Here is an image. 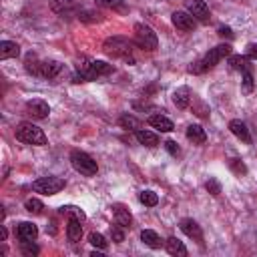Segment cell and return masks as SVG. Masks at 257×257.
Listing matches in <instances>:
<instances>
[{
  "label": "cell",
  "instance_id": "7402d4cb",
  "mask_svg": "<svg viewBox=\"0 0 257 257\" xmlns=\"http://www.w3.org/2000/svg\"><path fill=\"white\" fill-rule=\"evenodd\" d=\"M112 72V64L104 62V60H92V68H90V80L98 78V76H106Z\"/></svg>",
  "mask_w": 257,
  "mask_h": 257
},
{
  "label": "cell",
  "instance_id": "7a4b0ae2",
  "mask_svg": "<svg viewBox=\"0 0 257 257\" xmlns=\"http://www.w3.org/2000/svg\"><path fill=\"white\" fill-rule=\"evenodd\" d=\"M102 50L112 56V58H122L126 62H135V56H133V42L124 36H110L104 40L102 44Z\"/></svg>",
  "mask_w": 257,
  "mask_h": 257
},
{
  "label": "cell",
  "instance_id": "83f0119b",
  "mask_svg": "<svg viewBox=\"0 0 257 257\" xmlns=\"http://www.w3.org/2000/svg\"><path fill=\"white\" fill-rule=\"evenodd\" d=\"M98 6L114 10V12H128V6L124 4V0H94Z\"/></svg>",
  "mask_w": 257,
  "mask_h": 257
},
{
  "label": "cell",
  "instance_id": "52a82bcc",
  "mask_svg": "<svg viewBox=\"0 0 257 257\" xmlns=\"http://www.w3.org/2000/svg\"><path fill=\"white\" fill-rule=\"evenodd\" d=\"M173 24H175V28L177 30H181V32H191V30H195V16L191 14V12H185V10H177V12H173Z\"/></svg>",
  "mask_w": 257,
  "mask_h": 257
},
{
  "label": "cell",
  "instance_id": "ab89813d",
  "mask_svg": "<svg viewBox=\"0 0 257 257\" xmlns=\"http://www.w3.org/2000/svg\"><path fill=\"white\" fill-rule=\"evenodd\" d=\"M217 34H219L221 38H233V32H231V28H229V26H219Z\"/></svg>",
  "mask_w": 257,
  "mask_h": 257
},
{
  "label": "cell",
  "instance_id": "d590c367",
  "mask_svg": "<svg viewBox=\"0 0 257 257\" xmlns=\"http://www.w3.org/2000/svg\"><path fill=\"white\" fill-rule=\"evenodd\" d=\"M124 227H120V225H110V239L114 241V243H122L124 241V231H122Z\"/></svg>",
  "mask_w": 257,
  "mask_h": 257
},
{
  "label": "cell",
  "instance_id": "8d00e7d4",
  "mask_svg": "<svg viewBox=\"0 0 257 257\" xmlns=\"http://www.w3.org/2000/svg\"><path fill=\"white\" fill-rule=\"evenodd\" d=\"M229 167H231V171H233L235 175H239V177L247 173V167L241 163V159H231V161H229Z\"/></svg>",
  "mask_w": 257,
  "mask_h": 257
},
{
  "label": "cell",
  "instance_id": "d4e9b609",
  "mask_svg": "<svg viewBox=\"0 0 257 257\" xmlns=\"http://www.w3.org/2000/svg\"><path fill=\"white\" fill-rule=\"evenodd\" d=\"M135 135H137V141H139L141 145H145V147H157V145H159V135H157V133H151V131L141 128V131H137Z\"/></svg>",
  "mask_w": 257,
  "mask_h": 257
},
{
  "label": "cell",
  "instance_id": "44dd1931",
  "mask_svg": "<svg viewBox=\"0 0 257 257\" xmlns=\"http://www.w3.org/2000/svg\"><path fill=\"white\" fill-rule=\"evenodd\" d=\"M20 54V46L16 42H10V40H2L0 42V58L6 60V58H16Z\"/></svg>",
  "mask_w": 257,
  "mask_h": 257
},
{
  "label": "cell",
  "instance_id": "cb8c5ba5",
  "mask_svg": "<svg viewBox=\"0 0 257 257\" xmlns=\"http://www.w3.org/2000/svg\"><path fill=\"white\" fill-rule=\"evenodd\" d=\"M165 247H167V251H169L171 255H177V257H185V255H187V247H185L183 241H179L177 237H169V239L165 241Z\"/></svg>",
  "mask_w": 257,
  "mask_h": 257
},
{
  "label": "cell",
  "instance_id": "9a60e30c",
  "mask_svg": "<svg viewBox=\"0 0 257 257\" xmlns=\"http://www.w3.org/2000/svg\"><path fill=\"white\" fill-rule=\"evenodd\" d=\"M66 237L70 243H76L80 241L82 237V221L78 217H70L68 219V225H66Z\"/></svg>",
  "mask_w": 257,
  "mask_h": 257
},
{
  "label": "cell",
  "instance_id": "5b68a950",
  "mask_svg": "<svg viewBox=\"0 0 257 257\" xmlns=\"http://www.w3.org/2000/svg\"><path fill=\"white\" fill-rule=\"evenodd\" d=\"M135 42H137L139 48L149 50V52L159 46V38H157L155 30H153L151 26L143 24V22H137V24H135Z\"/></svg>",
  "mask_w": 257,
  "mask_h": 257
},
{
  "label": "cell",
  "instance_id": "f546056e",
  "mask_svg": "<svg viewBox=\"0 0 257 257\" xmlns=\"http://www.w3.org/2000/svg\"><path fill=\"white\" fill-rule=\"evenodd\" d=\"M76 18H78L80 22H98V20H100V14H98V12H92V10L80 8L78 14H76Z\"/></svg>",
  "mask_w": 257,
  "mask_h": 257
},
{
  "label": "cell",
  "instance_id": "8992f818",
  "mask_svg": "<svg viewBox=\"0 0 257 257\" xmlns=\"http://www.w3.org/2000/svg\"><path fill=\"white\" fill-rule=\"evenodd\" d=\"M66 181L60 177H40L32 183V191L40 193V195H56L64 189Z\"/></svg>",
  "mask_w": 257,
  "mask_h": 257
},
{
  "label": "cell",
  "instance_id": "4dcf8cb0",
  "mask_svg": "<svg viewBox=\"0 0 257 257\" xmlns=\"http://www.w3.org/2000/svg\"><path fill=\"white\" fill-rule=\"evenodd\" d=\"M62 215L66 213V215H70V217H78L80 221H84L86 219V215H84V211L80 209V207H74V205H64V207H60L58 209Z\"/></svg>",
  "mask_w": 257,
  "mask_h": 257
},
{
  "label": "cell",
  "instance_id": "ac0fdd59",
  "mask_svg": "<svg viewBox=\"0 0 257 257\" xmlns=\"http://www.w3.org/2000/svg\"><path fill=\"white\" fill-rule=\"evenodd\" d=\"M173 102H175L177 108H187V106L191 104V92H189V88H187V86L177 88V90L173 92Z\"/></svg>",
  "mask_w": 257,
  "mask_h": 257
},
{
  "label": "cell",
  "instance_id": "5bb4252c",
  "mask_svg": "<svg viewBox=\"0 0 257 257\" xmlns=\"http://www.w3.org/2000/svg\"><path fill=\"white\" fill-rule=\"evenodd\" d=\"M229 131L239 139V141H243V143H251V135H249V128H247V124L243 122V120H239V118H233L231 122H229Z\"/></svg>",
  "mask_w": 257,
  "mask_h": 257
},
{
  "label": "cell",
  "instance_id": "1f68e13d",
  "mask_svg": "<svg viewBox=\"0 0 257 257\" xmlns=\"http://www.w3.org/2000/svg\"><path fill=\"white\" fill-rule=\"evenodd\" d=\"M20 251L26 257H32V255H38L40 253V249H38V245L34 241H20Z\"/></svg>",
  "mask_w": 257,
  "mask_h": 257
},
{
  "label": "cell",
  "instance_id": "4316f807",
  "mask_svg": "<svg viewBox=\"0 0 257 257\" xmlns=\"http://www.w3.org/2000/svg\"><path fill=\"white\" fill-rule=\"evenodd\" d=\"M118 124L122 126V128H126V131H141V126H143V122L137 118V116H133V114H122L120 118H118Z\"/></svg>",
  "mask_w": 257,
  "mask_h": 257
},
{
  "label": "cell",
  "instance_id": "e575fe53",
  "mask_svg": "<svg viewBox=\"0 0 257 257\" xmlns=\"http://www.w3.org/2000/svg\"><path fill=\"white\" fill-rule=\"evenodd\" d=\"M241 88H243V92H245V94H249V92H253V74H251V70H247V72H243V80H241Z\"/></svg>",
  "mask_w": 257,
  "mask_h": 257
},
{
  "label": "cell",
  "instance_id": "e0dca14e",
  "mask_svg": "<svg viewBox=\"0 0 257 257\" xmlns=\"http://www.w3.org/2000/svg\"><path fill=\"white\" fill-rule=\"evenodd\" d=\"M112 217H114V223L120 225V227H131V223H133V217H131L128 209L122 207V205H114L112 207Z\"/></svg>",
  "mask_w": 257,
  "mask_h": 257
},
{
  "label": "cell",
  "instance_id": "9c48e42d",
  "mask_svg": "<svg viewBox=\"0 0 257 257\" xmlns=\"http://www.w3.org/2000/svg\"><path fill=\"white\" fill-rule=\"evenodd\" d=\"M187 8H189V12L195 16V20H199V22H209V6L203 2V0H189L187 2Z\"/></svg>",
  "mask_w": 257,
  "mask_h": 257
},
{
  "label": "cell",
  "instance_id": "ffe728a7",
  "mask_svg": "<svg viewBox=\"0 0 257 257\" xmlns=\"http://www.w3.org/2000/svg\"><path fill=\"white\" fill-rule=\"evenodd\" d=\"M141 241L147 245V247H151V249H161L165 243L161 241V237L155 233V231H151V229H143L141 231Z\"/></svg>",
  "mask_w": 257,
  "mask_h": 257
},
{
  "label": "cell",
  "instance_id": "836d02e7",
  "mask_svg": "<svg viewBox=\"0 0 257 257\" xmlns=\"http://www.w3.org/2000/svg\"><path fill=\"white\" fill-rule=\"evenodd\" d=\"M88 241H90V245L96 247V249H106V247H108L104 235H100V233H90V235H88Z\"/></svg>",
  "mask_w": 257,
  "mask_h": 257
},
{
  "label": "cell",
  "instance_id": "4fadbf2b",
  "mask_svg": "<svg viewBox=\"0 0 257 257\" xmlns=\"http://www.w3.org/2000/svg\"><path fill=\"white\" fill-rule=\"evenodd\" d=\"M149 124H151L153 128L161 131V133H171V131L175 128L173 120L167 118L165 114H151V116H149Z\"/></svg>",
  "mask_w": 257,
  "mask_h": 257
},
{
  "label": "cell",
  "instance_id": "ba28073f",
  "mask_svg": "<svg viewBox=\"0 0 257 257\" xmlns=\"http://www.w3.org/2000/svg\"><path fill=\"white\" fill-rule=\"evenodd\" d=\"M50 8L58 16H62V18H68L72 14H78V10H80L74 0H50Z\"/></svg>",
  "mask_w": 257,
  "mask_h": 257
},
{
  "label": "cell",
  "instance_id": "60d3db41",
  "mask_svg": "<svg viewBox=\"0 0 257 257\" xmlns=\"http://www.w3.org/2000/svg\"><path fill=\"white\" fill-rule=\"evenodd\" d=\"M247 56L253 58V60H257V44H255V42L247 44Z\"/></svg>",
  "mask_w": 257,
  "mask_h": 257
},
{
  "label": "cell",
  "instance_id": "f1b7e54d",
  "mask_svg": "<svg viewBox=\"0 0 257 257\" xmlns=\"http://www.w3.org/2000/svg\"><path fill=\"white\" fill-rule=\"evenodd\" d=\"M139 201H141L143 205H147V207H155V205L159 203V197H157V193H153V191H141V193H139Z\"/></svg>",
  "mask_w": 257,
  "mask_h": 257
},
{
  "label": "cell",
  "instance_id": "7c38bea8",
  "mask_svg": "<svg viewBox=\"0 0 257 257\" xmlns=\"http://www.w3.org/2000/svg\"><path fill=\"white\" fill-rule=\"evenodd\" d=\"M36 235H38V229H36L34 223H30V221L18 223V227H16V237H18L20 241H34Z\"/></svg>",
  "mask_w": 257,
  "mask_h": 257
},
{
  "label": "cell",
  "instance_id": "484cf974",
  "mask_svg": "<svg viewBox=\"0 0 257 257\" xmlns=\"http://www.w3.org/2000/svg\"><path fill=\"white\" fill-rule=\"evenodd\" d=\"M229 66L233 70H241V72L251 70V64H249L247 56H241V54H229Z\"/></svg>",
  "mask_w": 257,
  "mask_h": 257
},
{
  "label": "cell",
  "instance_id": "603a6c76",
  "mask_svg": "<svg viewBox=\"0 0 257 257\" xmlns=\"http://www.w3.org/2000/svg\"><path fill=\"white\" fill-rule=\"evenodd\" d=\"M40 66H42V60H38V56L34 52H28L26 54V60H24L26 72L32 74V76H40Z\"/></svg>",
  "mask_w": 257,
  "mask_h": 257
},
{
  "label": "cell",
  "instance_id": "6da1fadb",
  "mask_svg": "<svg viewBox=\"0 0 257 257\" xmlns=\"http://www.w3.org/2000/svg\"><path fill=\"white\" fill-rule=\"evenodd\" d=\"M229 54H231V44H217V46L211 48L201 60H197L195 64H191V66H189V72H193V74L207 72V70H211L213 66H217V62L223 60V58L229 56Z\"/></svg>",
  "mask_w": 257,
  "mask_h": 257
},
{
  "label": "cell",
  "instance_id": "74e56055",
  "mask_svg": "<svg viewBox=\"0 0 257 257\" xmlns=\"http://www.w3.org/2000/svg\"><path fill=\"white\" fill-rule=\"evenodd\" d=\"M205 189H207V191H209L213 197H217V195L221 193V185H219V181H217V179H213V177H211V179L205 183Z\"/></svg>",
  "mask_w": 257,
  "mask_h": 257
},
{
  "label": "cell",
  "instance_id": "8fae6325",
  "mask_svg": "<svg viewBox=\"0 0 257 257\" xmlns=\"http://www.w3.org/2000/svg\"><path fill=\"white\" fill-rule=\"evenodd\" d=\"M26 110H28V114H32L34 118H46L48 112H50L48 104H46L44 100H40V98L28 100V102H26Z\"/></svg>",
  "mask_w": 257,
  "mask_h": 257
},
{
  "label": "cell",
  "instance_id": "30bf717a",
  "mask_svg": "<svg viewBox=\"0 0 257 257\" xmlns=\"http://www.w3.org/2000/svg\"><path fill=\"white\" fill-rule=\"evenodd\" d=\"M179 227H181V231H183L187 237H191V239L203 243V231H201V227H199L197 221H193V219H183V221L179 223Z\"/></svg>",
  "mask_w": 257,
  "mask_h": 257
},
{
  "label": "cell",
  "instance_id": "277c9868",
  "mask_svg": "<svg viewBox=\"0 0 257 257\" xmlns=\"http://www.w3.org/2000/svg\"><path fill=\"white\" fill-rule=\"evenodd\" d=\"M70 165L74 167V171H78L80 175H86V177H92V175H96V171H98L96 161H94L88 153L78 151V149L70 151Z\"/></svg>",
  "mask_w": 257,
  "mask_h": 257
},
{
  "label": "cell",
  "instance_id": "d6a6232c",
  "mask_svg": "<svg viewBox=\"0 0 257 257\" xmlns=\"http://www.w3.org/2000/svg\"><path fill=\"white\" fill-rule=\"evenodd\" d=\"M24 209H26L28 213H32V215H40L42 209H44V205H42L38 199H26V201H24Z\"/></svg>",
  "mask_w": 257,
  "mask_h": 257
},
{
  "label": "cell",
  "instance_id": "2e32d148",
  "mask_svg": "<svg viewBox=\"0 0 257 257\" xmlns=\"http://www.w3.org/2000/svg\"><path fill=\"white\" fill-rule=\"evenodd\" d=\"M60 72H62V64L58 60H42L40 76H44V78H56Z\"/></svg>",
  "mask_w": 257,
  "mask_h": 257
},
{
  "label": "cell",
  "instance_id": "f35d334b",
  "mask_svg": "<svg viewBox=\"0 0 257 257\" xmlns=\"http://www.w3.org/2000/svg\"><path fill=\"white\" fill-rule=\"evenodd\" d=\"M165 149H167V151H169L173 157L181 155V149H179V145H177L175 141H171V139H169V141H165Z\"/></svg>",
  "mask_w": 257,
  "mask_h": 257
},
{
  "label": "cell",
  "instance_id": "d6986e66",
  "mask_svg": "<svg viewBox=\"0 0 257 257\" xmlns=\"http://www.w3.org/2000/svg\"><path fill=\"white\" fill-rule=\"evenodd\" d=\"M187 139L193 141L195 145H203L207 141V133L201 124H189L187 126Z\"/></svg>",
  "mask_w": 257,
  "mask_h": 257
},
{
  "label": "cell",
  "instance_id": "3957f363",
  "mask_svg": "<svg viewBox=\"0 0 257 257\" xmlns=\"http://www.w3.org/2000/svg\"><path fill=\"white\" fill-rule=\"evenodd\" d=\"M14 135H16V139H18L20 143H24V145H38V147H42V145L48 143L44 131H42L40 126L32 124V122H20V124L16 126V131H14Z\"/></svg>",
  "mask_w": 257,
  "mask_h": 257
}]
</instances>
